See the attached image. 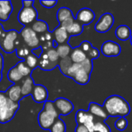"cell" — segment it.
<instances>
[{
    "instance_id": "obj_36",
    "label": "cell",
    "mask_w": 132,
    "mask_h": 132,
    "mask_svg": "<svg viewBox=\"0 0 132 132\" xmlns=\"http://www.w3.org/2000/svg\"><path fill=\"white\" fill-rule=\"evenodd\" d=\"M79 47L80 48V50H81L86 55H87V54L90 52V50L93 48L91 43H90L89 41H84V42H82Z\"/></svg>"
},
{
    "instance_id": "obj_34",
    "label": "cell",
    "mask_w": 132,
    "mask_h": 132,
    "mask_svg": "<svg viewBox=\"0 0 132 132\" xmlns=\"http://www.w3.org/2000/svg\"><path fill=\"white\" fill-rule=\"evenodd\" d=\"M114 125H115V128L118 131H125L127 128V127L128 125V120L125 118H119L116 121Z\"/></svg>"
},
{
    "instance_id": "obj_20",
    "label": "cell",
    "mask_w": 132,
    "mask_h": 132,
    "mask_svg": "<svg viewBox=\"0 0 132 132\" xmlns=\"http://www.w3.org/2000/svg\"><path fill=\"white\" fill-rule=\"evenodd\" d=\"M115 35L117 38L120 40L125 41L131 39V31L130 28L125 25L119 26L115 30Z\"/></svg>"
},
{
    "instance_id": "obj_27",
    "label": "cell",
    "mask_w": 132,
    "mask_h": 132,
    "mask_svg": "<svg viewBox=\"0 0 132 132\" xmlns=\"http://www.w3.org/2000/svg\"><path fill=\"white\" fill-rule=\"evenodd\" d=\"M19 39L17 42V46H16V50H15L17 56L25 60L27 57V56H29L32 53V51L29 50V48L25 43H24V45L21 46L19 44Z\"/></svg>"
},
{
    "instance_id": "obj_16",
    "label": "cell",
    "mask_w": 132,
    "mask_h": 132,
    "mask_svg": "<svg viewBox=\"0 0 132 132\" xmlns=\"http://www.w3.org/2000/svg\"><path fill=\"white\" fill-rule=\"evenodd\" d=\"M5 94L9 100L15 103H19V101L22 98L21 87L16 84L10 86L5 91Z\"/></svg>"
},
{
    "instance_id": "obj_11",
    "label": "cell",
    "mask_w": 132,
    "mask_h": 132,
    "mask_svg": "<svg viewBox=\"0 0 132 132\" xmlns=\"http://www.w3.org/2000/svg\"><path fill=\"white\" fill-rule=\"evenodd\" d=\"M95 19V14L93 10L88 8H83L80 9L76 16V21L83 26L90 24Z\"/></svg>"
},
{
    "instance_id": "obj_22",
    "label": "cell",
    "mask_w": 132,
    "mask_h": 132,
    "mask_svg": "<svg viewBox=\"0 0 132 132\" xmlns=\"http://www.w3.org/2000/svg\"><path fill=\"white\" fill-rule=\"evenodd\" d=\"M32 29L38 34H44L48 32V25L46 22L43 20H36L31 26Z\"/></svg>"
},
{
    "instance_id": "obj_45",
    "label": "cell",
    "mask_w": 132,
    "mask_h": 132,
    "mask_svg": "<svg viewBox=\"0 0 132 132\" xmlns=\"http://www.w3.org/2000/svg\"><path fill=\"white\" fill-rule=\"evenodd\" d=\"M2 73L0 72V82H1V80H2Z\"/></svg>"
},
{
    "instance_id": "obj_35",
    "label": "cell",
    "mask_w": 132,
    "mask_h": 132,
    "mask_svg": "<svg viewBox=\"0 0 132 132\" xmlns=\"http://www.w3.org/2000/svg\"><path fill=\"white\" fill-rule=\"evenodd\" d=\"M81 64V67L84 70H85L87 73H89L90 74L91 73L92 70H93V62L91 60L87 58L83 63H80Z\"/></svg>"
},
{
    "instance_id": "obj_42",
    "label": "cell",
    "mask_w": 132,
    "mask_h": 132,
    "mask_svg": "<svg viewBox=\"0 0 132 132\" xmlns=\"http://www.w3.org/2000/svg\"><path fill=\"white\" fill-rule=\"evenodd\" d=\"M22 2L23 7H31V6H32V5H33V3H34V1H33V0H31V1L23 0Z\"/></svg>"
},
{
    "instance_id": "obj_23",
    "label": "cell",
    "mask_w": 132,
    "mask_h": 132,
    "mask_svg": "<svg viewBox=\"0 0 132 132\" xmlns=\"http://www.w3.org/2000/svg\"><path fill=\"white\" fill-rule=\"evenodd\" d=\"M71 17H73V15L72 11L70 9L67 7H62L58 9L57 13H56V18L60 24Z\"/></svg>"
},
{
    "instance_id": "obj_33",
    "label": "cell",
    "mask_w": 132,
    "mask_h": 132,
    "mask_svg": "<svg viewBox=\"0 0 132 132\" xmlns=\"http://www.w3.org/2000/svg\"><path fill=\"white\" fill-rule=\"evenodd\" d=\"M44 52H46V56H47V59L50 62L59 64L60 58V56H59V55H58V53L56 52V50L55 48L53 47V48H51V49H50V50H48L46 51H44Z\"/></svg>"
},
{
    "instance_id": "obj_7",
    "label": "cell",
    "mask_w": 132,
    "mask_h": 132,
    "mask_svg": "<svg viewBox=\"0 0 132 132\" xmlns=\"http://www.w3.org/2000/svg\"><path fill=\"white\" fill-rule=\"evenodd\" d=\"M114 19L113 15L109 12L104 13L100 17L99 20L94 26V29L98 32L104 33L111 29V28L114 25Z\"/></svg>"
},
{
    "instance_id": "obj_32",
    "label": "cell",
    "mask_w": 132,
    "mask_h": 132,
    "mask_svg": "<svg viewBox=\"0 0 132 132\" xmlns=\"http://www.w3.org/2000/svg\"><path fill=\"white\" fill-rule=\"evenodd\" d=\"M16 67L17 69L19 70V71L20 72V73L22 74V76L23 77H29L30 76L31 73H32V70L25 63L24 61H20L16 65Z\"/></svg>"
},
{
    "instance_id": "obj_14",
    "label": "cell",
    "mask_w": 132,
    "mask_h": 132,
    "mask_svg": "<svg viewBox=\"0 0 132 132\" xmlns=\"http://www.w3.org/2000/svg\"><path fill=\"white\" fill-rule=\"evenodd\" d=\"M52 36H53L54 41L56 42V43L58 45L67 43L70 39V36L67 32V29L63 28L60 26H59L57 28H56L53 30Z\"/></svg>"
},
{
    "instance_id": "obj_38",
    "label": "cell",
    "mask_w": 132,
    "mask_h": 132,
    "mask_svg": "<svg viewBox=\"0 0 132 132\" xmlns=\"http://www.w3.org/2000/svg\"><path fill=\"white\" fill-rule=\"evenodd\" d=\"M40 4L43 6V7H45V8H47V9H51V8H53V7H54L56 4H57V1L56 0H54V1H45V0H41L40 2Z\"/></svg>"
},
{
    "instance_id": "obj_9",
    "label": "cell",
    "mask_w": 132,
    "mask_h": 132,
    "mask_svg": "<svg viewBox=\"0 0 132 132\" xmlns=\"http://www.w3.org/2000/svg\"><path fill=\"white\" fill-rule=\"evenodd\" d=\"M54 106L59 114V115H68L70 114L74 108L73 103L64 97H59L55 101H53Z\"/></svg>"
},
{
    "instance_id": "obj_12",
    "label": "cell",
    "mask_w": 132,
    "mask_h": 132,
    "mask_svg": "<svg viewBox=\"0 0 132 132\" xmlns=\"http://www.w3.org/2000/svg\"><path fill=\"white\" fill-rule=\"evenodd\" d=\"M90 114H91L96 119L101 121H106L108 118V114L106 112L105 109L103 106L100 105L99 104L90 102L89 104V108L87 111Z\"/></svg>"
},
{
    "instance_id": "obj_43",
    "label": "cell",
    "mask_w": 132,
    "mask_h": 132,
    "mask_svg": "<svg viewBox=\"0 0 132 132\" xmlns=\"http://www.w3.org/2000/svg\"><path fill=\"white\" fill-rule=\"evenodd\" d=\"M5 33H6V31H5V30H4V29H3V26H2V23H0V41L4 38V36H5Z\"/></svg>"
},
{
    "instance_id": "obj_25",
    "label": "cell",
    "mask_w": 132,
    "mask_h": 132,
    "mask_svg": "<svg viewBox=\"0 0 132 132\" xmlns=\"http://www.w3.org/2000/svg\"><path fill=\"white\" fill-rule=\"evenodd\" d=\"M56 52H57L60 58L63 59V58L70 56L73 49L68 43H66V44L58 45L57 47L56 48Z\"/></svg>"
},
{
    "instance_id": "obj_4",
    "label": "cell",
    "mask_w": 132,
    "mask_h": 132,
    "mask_svg": "<svg viewBox=\"0 0 132 132\" xmlns=\"http://www.w3.org/2000/svg\"><path fill=\"white\" fill-rule=\"evenodd\" d=\"M20 36L23 39L24 43L31 49L40 47L39 36L29 26H24L20 31Z\"/></svg>"
},
{
    "instance_id": "obj_17",
    "label": "cell",
    "mask_w": 132,
    "mask_h": 132,
    "mask_svg": "<svg viewBox=\"0 0 132 132\" xmlns=\"http://www.w3.org/2000/svg\"><path fill=\"white\" fill-rule=\"evenodd\" d=\"M74 81L80 85H86L89 83L90 79V74L87 73L85 70H84L81 67L77 70V72L74 73L73 77H72Z\"/></svg>"
},
{
    "instance_id": "obj_39",
    "label": "cell",
    "mask_w": 132,
    "mask_h": 132,
    "mask_svg": "<svg viewBox=\"0 0 132 132\" xmlns=\"http://www.w3.org/2000/svg\"><path fill=\"white\" fill-rule=\"evenodd\" d=\"M74 21H75V19H74V17H71V18H70V19H67V20H65V21H63L62 23H60V26H62L63 28H64V29H67L73 22H74Z\"/></svg>"
},
{
    "instance_id": "obj_6",
    "label": "cell",
    "mask_w": 132,
    "mask_h": 132,
    "mask_svg": "<svg viewBox=\"0 0 132 132\" xmlns=\"http://www.w3.org/2000/svg\"><path fill=\"white\" fill-rule=\"evenodd\" d=\"M75 119L77 125H83L87 128L90 132H94V127L95 118L88 111L84 110L77 111L75 115Z\"/></svg>"
},
{
    "instance_id": "obj_31",
    "label": "cell",
    "mask_w": 132,
    "mask_h": 132,
    "mask_svg": "<svg viewBox=\"0 0 132 132\" xmlns=\"http://www.w3.org/2000/svg\"><path fill=\"white\" fill-rule=\"evenodd\" d=\"M25 63L32 70L34 69H36L38 67V63H39V58L35 56L32 53H31L29 56H27V57L24 60Z\"/></svg>"
},
{
    "instance_id": "obj_19",
    "label": "cell",
    "mask_w": 132,
    "mask_h": 132,
    "mask_svg": "<svg viewBox=\"0 0 132 132\" xmlns=\"http://www.w3.org/2000/svg\"><path fill=\"white\" fill-rule=\"evenodd\" d=\"M38 66L43 70H53L56 67L58 66V63H54L50 62L48 59H47V56L46 52L43 51L42 54L40 55L39 58V63Z\"/></svg>"
},
{
    "instance_id": "obj_15",
    "label": "cell",
    "mask_w": 132,
    "mask_h": 132,
    "mask_svg": "<svg viewBox=\"0 0 132 132\" xmlns=\"http://www.w3.org/2000/svg\"><path fill=\"white\" fill-rule=\"evenodd\" d=\"M12 11V5L9 0H0V21H7Z\"/></svg>"
},
{
    "instance_id": "obj_37",
    "label": "cell",
    "mask_w": 132,
    "mask_h": 132,
    "mask_svg": "<svg viewBox=\"0 0 132 132\" xmlns=\"http://www.w3.org/2000/svg\"><path fill=\"white\" fill-rule=\"evenodd\" d=\"M99 56H100V52H99V50L97 49V48H95V47H93L90 50V52L87 54V57L88 58V59H90V60H94V59H97L98 57H99Z\"/></svg>"
},
{
    "instance_id": "obj_24",
    "label": "cell",
    "mask_w": 132,
    "mask_h": 132,
    "mask_svg": "<svg viewBox=\"0 0 132 132\" xmlns=\"http://www.w3.org/2000/svg\"><path fill=\"white\" fill-rule=\"evenodd\" d=\"M7 77L9 79V80L12 83H14L15 84L18 82H19L20 80H22L24 77L22 76V74L20 73V72L19 71V70L17 69L16 66H14L13 67H12L7 74Z\"/></svg>"
},
{
    "instance_id": "obj_3",
    "label": "cell",
    "mask_w": 132,
    "mask_h": 132,
    "mask_svg": "<svg viewBox=\"0 0 132 132\" xmlns=\"http://www.w3.org/2000/svg\"><path fill=\"white\" fill-rule=\"evenodd\" d=\"M19 108V103H15L8 100L7 103L0 108V123L6 124L9 122L15 115Z\"/></svg>"
},
{
    "instance_id": "obj_44",
    "label": "cell",
    "mask_w": 132,
    "mask_h": 132,
    "mask_svg": "<svg viewBox=\"0 0 132 132\" xmlns=\"http://www.w3.org/2000/svg\"><path fill=\"white\" fill-rule=\"evenodd\" d=\"M3 67H4V59H3L2 55L0 53V72L1 73L3 70Z\"/></svg>"
},
{
    "instance_id": "obj_46",
    "label": "cell",
    "mask_w": 132,
    "mask_h": 132,
    "mask_svg": "<svg viewBox=\"0 0 132 132\" xmlns=\"http://www.w3.org/2000/svg\"><path fill=\"white\" fill-rule=\"evenodd\" d=\"M131 39V44L132 45V36H131V39Z\"/></svg>"
},
{
    "instance_id": "obj_13",
    "label": "cell",
    "mask_w": 132,
    "mask_h": 132,
    "mask_svg": "<svg viewBox=\"0 0 132 132\" xmlns=\"http://www.w3.org/2000/svg\"><path fill=\"white\" fill-rule=\"evenodd\" d=\"M32 97L36 103H45L48 98V90L43 85H35L32 92Z\"/></svg>"
},
{
    "instance_id": "obj_5",
    "label": "cell",
    "mask_w": 132,
    "mask_h": 132,
    "mask_svg": "<svg viewBox=\"0 0 132 132\" xmlns=\"http://www.w3.org/2000/svg\"><path fill=\"white\" fill-rule=\"evenodd\" d=\"M38 18V12L33 7H22L18 14V21L24 26L32 24Z\"/></svg>"
},
{
    "instance_id": "obj_8",
    "label": "cell",
    "mask_w": 132,
    "mask_h": 132,
    "mask_svg": "<svg viewBox=\"0 0 132 132\" xmlns=\"http://www.w3.org/2000/svg\"><path fill=\"white\" fill-rule=\"evenodd\" d=\"M59 118V116L51 114L45 110H42L38 115V123L39 127L43 130H50L54 121Z\"/></svg>"
},
{
    "instance_id": "obj_18",
    "label": "cell",
    "mask_w": 132,
    "mask_h": 132,
    "mask_svg": "<svg viewBox=\"0 0 132 132\" xmlns=\"http://www.w3.org/2000/svg\"><path fill=\"white\" fill-rule=\"evenodd\" d=\"M34 86H35L34 81H33V79L31 76L24 77L22 80V84L20 86L22 97L32 94Z\"/></svg>"
},
{
    "instance_id": "obj_29",
    "label": "cell",
    "mask_w": 132,
    "mask_h": 132,
    "mask_svg": "<svg viewBox=\"0 0 132 132\" xmlns=\"http://www.w3.org/2000/svg\"><path fill=\"white\" fill-rule=\"evenodd\" d=\"M72 64H73V62L71 61L70 56H68V57H66L63 59H60L58 66H59L60 70L62 72V73L66 76L68 70L70 69V67H71Z\"/></svg>"
},
{
    "instance_id": "obj_30",
    "label": "cell",
    "mask_w": 132,
    "mask_h": 132,
    "mask_svg": "<svg viewBox=\"0 0 132 132\" xmlns=\"http://www.w3.org/2000/svg\"><path fill=\"white\" fill-rule=\"evenodd\" d=\"M94 132H111L110 127L105 124L104 121H101L95 118L94 127Z\"/></svg>"
},
{
    "instance_id": "obj_26",
    "label": "cell",
    "mask_w": 132,
    "mask_h": 132,
    "mask_svg": "<svg viewBox=\"0 0 132 132\" xmlns=\"http://www.w3.org/2000/svg\"><path fill=\"white\" fill-rule=\"evenodd\" d=\"M83 30H84V26L81 25L77 21H76V19H75L74 22L67 29L68 34L70 36H78L83 32Z\"/></svg>"
},
{
    "instance_id": "obj_10",
    "label": "cell",
    "mask_w": 132,
    "mask_h": 132,
    "mask_svg": "<svg viewBox=\"0 0 132 132\" xmlns=\"http://www.w3.org/2000/svg\"><path fill=\"white\" fill-rule=\"evenodd\" d=\"M121 52V46L114 41L108 40L104 42L101 46V53L107 57L118 56Z\"/></svg>"
},
{
    "instance_id": "obj_28",
    "label": "cell",
    "mask_w": 132,
    "mask_h": 132,
    "mask_svg": "<svg viewBox=\"0 0 132 132\" xmlns=\"http://www.w3.org/2000/svg\"><path fill=\"white\" fill-rule=\"evenodd\" d=\"M67 130V127H66V124L65 122L60 119V118H57L54 123L53 124L52 127L50 129V132H66Z\"/></svg>"
},
{
    "instance_id": "obj_21",
    "label": "cell",
    "mask_w": 132,
    "mask_h": 132,
    "mask_svg": "<svg viewBox=\"0 0 132 132\" xmlns=\"http://www.w3.org/2000/svg\"><path fill=\"white\" fill-rule=\"evenodd\" d=\"M70 58L73 63H81L87 57V55L78 46L72 50L71 53L70 55Z\"/></svg>"
},
{
    "instance_id": "obj_1",
    "label": "cell",
    "mask_w": 132,
    "mask_h": 132,
    "mask_svg": "<svg viewBox=\"0 0 132 132\" xmlns=\"http://www.w3.org/2000/svg\"><path fill=\"white\" fill-rule=\"evenodd\" d=\"M109 117L125 118L131 112L128 102L121 96L111 95L108 97L103 105Z\"/></svg>"
},
{
    "instance_id": "obj_2",
    "label": "cell",
    "mask_w": 132,
    "mask_h": 132,
    "mask_svg": "<svg viewBox=\"0 0 132 132\" xmlns=\"http://www.w3.org/2000/svg\"><path fill=\"white\" fill-rule=\"evenodd\" d=\"M19 36V33L15 29L7 31L4 38L0 41V48L6 53H12L16 50Z\"/></svg>"
},
{
    "instance_id": "obj_40",
    "label": "cell",
    "mask_w": 132,
    "mask_h": 132,
    "mask_svg": "<svg viewBox=\"0 0 132 132\" xmlns=\"http://www.w3.org/2000/svg\"><path fill=\"white\" fill-rule=\"evenodd\" d=\"M9 98L5 94V92H2V91H0V108L2 107H3L8 101Z\"/></svg>"
},
{
    "instance_id": "obj_41",
    "label": "cell",
    "mask_w": 132,
    "mask_h": 132,
    "mask_svg": "<svg viewBox=\"0 0 132 132\" xmlns=\"http://www.w3.org/2000/svg\"><path fill=\"white\" fill-rule=\"evenodd\" d=\"M75 132H90L89 130L87 129V128L83 125H77V126L76 127Z\"/></svg>"
}]
</instances>
